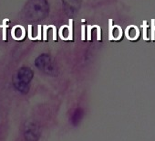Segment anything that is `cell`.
<instances>
[{
	"instance_id": "cell-2",
	"label": "cell",
	"mask_w": 155,
	"mask_h": 141,
	"mask_svg": "<svg viewBox=\"0 0 155 141\" xmlns=\"http://www.w3.org/2000/svg\"><path fill=\"white\" fill-rule=\"evenodd\" d=\"M17 79L20 83L28 84L31 81V79H32V72H31V70L28 69V68H21L18 70V73Z\"/></svg>"
},
{
	"instance_id": "cell-3",
	"label": "cell",
	"mask_w": 155,
	"mask_h": 141,
	"mask_svg": "<svg viewBox=\"0 0 155 141\" xmlns=\"http://www.w3.org/2000/svg\"><path fill=\"white\" fill-rule=\"evenodd\" d=\"M83 115H84V111H83L82 108H80V107L79 108H76L74 110V112L72 113L71 117H70L71 123L73 125H78V124L81 122V120L82 119Z\"/></svg>"
},
{
	"instance_id": "cell-10",
	"label": "cell",
	"mask_w": 155,
	"mask_h": 141,
	"mask_svg": "<svg viewBox=\"0 0 155 141\" xmlns=\"http://www.w3.org/2000/svg\"><path fill=\"white\" fill-rule=\"evenodd\" d=\"M95 28L97 29V40H101V27L99 25H95Z\"/></svg>"
},
{
	"instance_id": "cell-9",
	"label": "cell",
	"mask_w": 155,
	"mask_h": 141,
	"mask_svg": "<svg viewBox=\"0 0 155 141\" xmlns=\"http://www.w3.org/2000/svg\"><path fill=\"white\" fill-rule=\"evenodd\" d=\"M151 40H155V19H151Z\"/></svg>"
},
{
	"instance_id": "cell-8",
	"label": "cell",
	"mask_w": 155,
	"mask_h": 141,
	"mask_svg": "<svg viewBox=\"0 0 155 141\" xmlns=\"http://www.w3.org/2000/svg\"><path fill=\"white\" fill-rule=\"evenodd\" d=\"M147 21L144 20L142 23V28H143V40H148V37H147Z\"/></svg>"
},
{
	"instance_id": "cell-6",
	"label": "cell",
	"mask_w": 155,
	"mask_h": 141,
	"mask_svg": "<svg viewBox=\"0 0 155 141\" xmlns=\"http://www.w3.org/2000/svg\"><path fill=\"white\" fill-rule=\"evenodd\" d=\"M73 20L72 19H69V25L68 26V37L67 40H72L73 39Z\"/></svg>"
},
{
	"instance_id": "cell-11",
	"label": "cell",
	"mask_w": 155,
	"mask_h": 141,
	"mask_svg": "<svg viewBox=\"0 0 155 141\" xmlns=\"http://www.w3.org/2000/svg\"><path fill=\"white\" fill-rule=\"evenodd\" d=\"M93 29V26H88V40H91V29Z\"/></svg>"
},
{
	"instance_id": "cell-1",
	"label": "cell",
	"mask_w": 155,
	"mask_h": 141,
	"mask_svg": "<svg viewBox=\"0 0 155 141\" xmlns=\"http://www.w3.org/2000/svg\"><path fill=\"white\" fill-rule=\"evenodd\" d=\"M25 137L28 141H37L39 138V128L36 124H31L28 126L25 132Z\"/></svg>"
},
{
	"instance_id": "cell-13",
	"label": "cell",
	"mask_w": 155,
	"mask_h": 141,
	"mask_svg": "<svg viewBox=\"0 0 155 141\" xmlns=\"http://www.w3.org/2000/svg\"><path fill=\"white\" fill-rule=\"evenodd\" d=\"M51 28L53 29V40H56V33H57V30H56V28L54 27V26H51Z\"/></svg>"
},
{
	"instance_id": "cell-4",
	"label": "cell",
	"mask_w": 155,
	"mask_h": 141,
	"mask_svg": "<svg viewBox=\"0 0 155 141\" xmlns=\"http://www.w3.org/2000/svg\"><path fill=\"white\" fill-rule=\"evenodd\" d=\"M15 87H16L18 90H19L20 92H22V93H27L28 90V84H23V83H20V82H18V81L15 82Z\"/></svg>"
},
{
	"instance_id": "cell-7",
	"label": "cell",
	"mask_w": 155,
	"mask_h": 141,
	"mask_svg": "<svg viewBox=\"0 0 155 141\" xmlns=\"http://www.w3.org/2000/svg\"><path fill=\"white\" fill-rule=\"evenodd\" d=\"M14 35L17 39H20L22 36H24V31L22 30V29L20 27H18L14 30Z\"/></svg>"
},
{
	"instance_id": "cell-5",
	"label": "cell",
	"mask_w": 155,
	"mask_h": 141,
	"mask_svg": "<svg viewBox=\"0 0 155 141\" xmlns=\"http://www.w3.org/2000/svg\"><path fill=\"white\" fill-rule=\"evenodd\" d=\"M109 40H114L115 38H113V26H112V19H109Z\"/></svg>"
},
{
	"instance_id": "cell-12",
	"label": "cell",
	"mask_w": 155,
	"mask_h": 141,
	"mask_svg": "<svg viewBox=\"0 0 155 141\" xmlns=\"http://www.w3.org/2000/svg\"><path fill=\"white\" fill-rule=\"evenodd\" d=\"M85 27L86 26H84V25L81 26V40H85Z\"/></svg>"
}]
</instances>
